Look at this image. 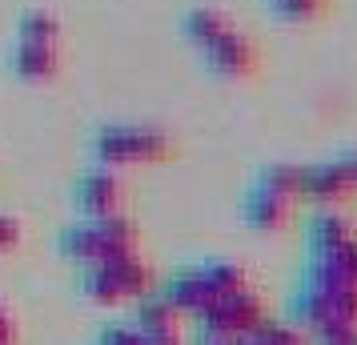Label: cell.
Here are the masks:
<instances>
[{"label": "cell", "instance_id": "5b68a950", "mask_svg": "<svg viewBox=\"0 0 357 345\" xmlns=\"http://www.w3.org/2000/svg\"><path fill=\"white\" fill-rule=\"evenodd\" d=\"M261 4L281 24H317L333 8V0H261Z\"/></svg>", "mask_w": 357, "mask_h": 345}, {"label": "cell", "instance_id": "7a4b0ae2", "mask_svg": "<svg viewBox=\"0 0 357 345\" xmlns=\"http://www.w3.org/2000/svg\"><path fill=\"white\" fill-rule=\"evenodd\" d=\"M56 20L49 13H33L24 17V29H20V45L13 52V68L29 81H45L56 72Z\"/></svg>", "mask_w": 357, "mask_h": 345}, {"label": "cell", "instance_id": "6da1fadb", "mask_svg": "<svg viewBox=\"0 0 357 345\" xmlns=\"http://www.w3.org/2000/svg\"><path fill=\"white\" fill-rule=\"evenodd\" d=\"M181 36L201 56V65L221 81H245L257 72V45L229 13L213 8V4L189 8L181 20Z\"/></svg>", "mask_w": 357, "mask_h": 345}, {"label": "cell", "instance_id": "277c9868", "mask_svg": "<svg viewBox=\"0 0 357 345\" xmlns=\"http://www.w3.org/2000/svg\"><path fill=\"white\" fill-rule=\"evenodd\" d=\"M161 148L165 137L145 125H116L100 137V157H109V161H153V157H161Z\"/></svg>", "mask_w": 357, "mask_h": 345}, {"label": "cell", "instance_id": "3957f363", "mask_svg": "<svg viewBox=\"0 0 357 345\" xmlns=\"http://www.w3.org/2000/svg\"><path fill=\"white\" fill-rule=\"evenodd\" d=\"M301 193H309V197H317V201L357 197V148L333 153V157L301 169Z\"/></svg>", "mask_w": 357, "mask_h": 345}]
</instances>
